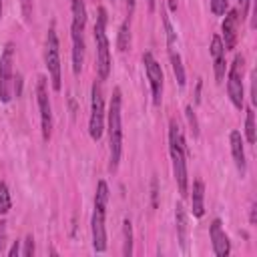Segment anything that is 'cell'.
Here are the masks:
<instances>
[{
	"label": "cell",
	"mask_w": 257,
	"mask_h": 257,
	"mask_svg": "<svg viewBox=\"0 0 257 257\" xmlns=\"http://www.w3.org/2000/svg\"><path fill=\"white\" fill-rule=\"evenodd\" d=\"M169 2V8L173 10V12H177V0H167Z\"/></svg>",
	"instance_id": "cell-36"
},
{
	"label": "cell",
	"mask_w": 257,
	"mask_h": 257,
	"mask_svg": "<svg viewBox=\"0 0 257 257\" xmlns=\"http://www.w3.org/2000/svg\"><path fill=\"white\" fill-rule=\"evenodd\" d=\"M157 179L151 181V199H153V207H157Z\"/></svg>",
	"instance_id": "cell-31"
},
{
	"label": "cell",
	"mask_w": 257,
	"mask_h": 257,
	"mask_svg": "<svg viewBox=\"0 0 257 257\" xmlns=\"http://www.w3.org/2000/svg\"><path fill=\"white\" fill-rule=\"evenodd\" d=\"M104 131V98L100 82L94 80L90 88V118H88V135L92 141H100Z\"/></svg>",
	"instance_id": "cell-5"
},
{
	"label": "cell",
	"mask_w": 257,
	"mask_h": 257,
	"mask_svg": "<svg viewBox=\"0 0 257 257\" xmlns=\"http://www.w3.org/2000/svg\"><path fill=\"white\" fill-rule=\"evenodd\" d=\"M126 2V6H128V16L133 14V10H135V0H124Z\"/></svg>",
	"instance_id": "cell-34"
},
{
	"label": "cell",
	"mask_w": 257,
	"mask_h": 257,
	"mask_svg": "<svg viewBox=\"0 0 257 257\" xmlns=\"http://www.w3.org/2000/svg\"><path fill=\"white\" fill-rule=\"evenodd\" d=\"M243 56L237 54L227 74V92L235 108H243Z\"/></svg>",
	"instance_id": "cell-8"
},
{
	"label": "cell",
	"mask_w": 257,
	"mask_h": 257,
	"mask_svg": "<svg viewBox=\"0 0 257 257\" xmlns=\"http://www.w3.org/2000/svg\"><path fill=\"white\" fill-rule=\"evenodd\" d=\"M4 245H6V235H4V233H0V251L4 249Z\"/></svg>",
	"instance_id": "cell-35"
},
{
	"label": "cell",
	"mask_w": 257,
	"mask_h": 257,
	"mask_svg": "<svg viewBox=\"0 0 257 257\" xmlns=\"http://www.w3.org/2000/svg\"><path fill=\"white\" fill-rule=\"evenodd\" d=\"M191 209H193V215L195 217H203L205 215V205H203V199H205V185L201 179H197L193 183V191H191Z\"/></svg>",
	"instance_id": "cell-17"
},
{
	"label": "cell",
	"mask_w": 257,
	"mask_h": 257,
	"mask_svg": "<svg viewBox=\"0 0 257 257\" xmlns=\"http://www.w3.org/2000/svg\"><path fill=\"white\" fill-rule=\"evenodd\" d=\"M175 223H177L179 243H181L183 249H187V231H189V225H187V211H185L183 203H177L175 205Z\"/></svg>",
	"instance_id": "cell-18"
},
{
	"label": "cell",
	"mask_w": 257,
	"mask_h": 257,
	"mask_svg": "<svg viewBox=\"0 0 257 257\" xmlns=\"http://www.w3.org/2000/svg\"><path fill=\"white\" fill-rule=\"evenodd\" d=\"M14 44L8 42L0 54V100L2 102H10L12 98V64H14Z\"/></svg>",
	"instance_id": "cell-7"
},
{
	"label": "cell",
	"mask_w": 257,
	"mask_h": 257,
	"mask_svg": "<svg viewBox=\"0 0 257 257\" xmlns=\"http://www.w3.org/2000/svg\"><path fill=\"white\" fill-rule=\"evenodd\" d=\"M70 12H72V32H82L86 26L84 0H70Z\"/></svg>",
	"instance_id": "cell-16"
},
{
	"label": "cell",
	"mask_w": 257,
	"mask_h": 257,
	"mask_svg": "<svg viewBox=\"0 0 257 257\" xmlns=\"http://www.w3.org/2000/svg\"><path fill=\"white\" fill-rule=\"evenodd\" d=\"M22 255L24 257H32L34 255V239H32V235H28L24 239V251H22Z\"/></svg>",
	"instance_id": "cell-27"
},
{
	"label": "cell",
	"mask_w": 257,
	"mask_h": 257,
	"mask_svg": "<svg viewBox=\"0 0 257 257\" xmlns=\"http://www.w3.org/2000/svg\"><path fill=\"white\" fill-rule=\"evenodd\" d=\"M94 42H96V72L100 80H106L110 72V50L106 36V10L102 6L98 8V18L94 24Z\"/></svg>",
	"instance_id": "cell-4"
},
{
	"label": "cell",
	"mask_w": 257,
	"mask_h": 257,
	"mask_svg": "<svg viewBox=\"0 0 257 257\" xmlns=\"http://www.w3.org/2000/svg\"><path fill=\"white\" fill-rule=\"evenodd\" d=\"M147 4H149V10H155V0H147Z\"/></svg>",
	"instance_id": "cell-37"
},
{
	"label": "cell",
	"mask_w": 257,
	"mask_h": 257,
	"mask_svg": "<svg viewBox=\"0 0 257 257\" xmlns=\"http://www.w3.org/2000/svg\"><path fill=\"white\" fill-rule=\"evenodd\" d=\"M161 16H163V22H165V30H167V42H169V50L175 46V30H173V24H171V20H169V16H167V12L163 10L161 12Z\"/></svg>",
	"instance_id": "cell-25"
},
{
	"label": "cell",
	"mask_w": 257,
	"mask_h": 257,
	"mask_svg": "<svg viewBox=\"0 0 257 257\" xmlns=\"http://www.w3.org/2000/svg\"><path fill=\"white\" fill-rule=\"evenodd\" d=\"M185 116H187V120H189V126H191L193 137H199V122H197V116H195V112H193V106H191V104H187V106H185Z\"/></svg>",
	"instance_id": "cell-24"
},
{
	"label": "cell",
	"mask_w": 257,
	"mask_h": 257,
	"mask_svg": "<svg viewBox=\"0 0 257 257\" xmlns=\"http://www.w3.org/2000/svg\"><path fill=\"white\" fill-rule=\"evenodd\" d=\"M108 151H110V163L108 171H116L120 163V151H122V122H120V88L112 90L110 106H108Z\"/></svg>",
	"instance_id": "cell-2"
},
{
	"label": "cell",
	"mask_w": 257,
	"mask_h": 257,
	"mask_svg": "<svg viewBox=\"0 0 257 257\" xmlns=\"http://www.w3.org/2000/svg\"><path fill=\"white\" fill-rule=\"evenodd\" d=\"M237 28H239V10L233 8L227 12L223 24H221V30H223V46L225 50H233L235 44H237Z\"/></svg>",
	"instance_id": "cell-12"
},
{
	"label": "cell",
	"mask_w": 257,
	"mask_h": 257,
	"mask_svg": "<svg viewBox=\"0 0 257 257\" xmlns=\"http://www.w3.org/2000/svg\"><path fill=\"white\" fill-rule=\"evenodd\" d=\"M169 58H171V66H173L177 84H179V86H185V68H183V62H181L179 52H175V48H171V50H169Z\"/></svg>",
	"instance_id": "cell-19"
},
{
	"label": "cell",
	"mask_w": 257,
	"mask_h": 257,
	"mask_svg": "<svg viewBox=\"0 0 257 257\" xmlns=\"http://www.w3.org/2000/svg\"><path fill=\"white\" fill-rule=\"evenodd\" d=\"M209 235H211V245H213L215 255H217V257H227V255L231 253V243H229L227 233L223 231L221 219H215V221L211 223Z\"/></svg>",
	"instance_id": "cell-11"
},
{
	"label": "cell",
	"mask_w": 257,
	"mask_h": 257,
	"mask_svg": "<svg viewBox=\"0 0 257 257\" xmlns=\"http://www.w3.org/2000/svg\"><path fill=\"white\" fill-rule=\"evenodd\" d=\"M245 139L249 145L255 143L257 135H255V112L253 108H247V118H245Z\"/></svg>",
	"instance_id": "cell-22"
},
{
	"label": "cell",
	"mask_w": 257,
	"mask_h": 257,
	"mask_svg": "<svg viewBox=\"0 0 257 257\" xmlns=\"http://www.w3.org/2000/svg\"><path fill=\"white\" fill-rule=\"evenodd\" d=\"M211 56H213V68H215V78L217 82H223L225 78V46L219 34H213L211 38Z\"/></svg>",
	"instance_id": "cell-13"
},
{
	"label": "cell",
	"mask_w": 257,
	"mask_h": 257,
	"mask_svg": "<svg viewBox=\"0 0 257 257\" xmlns=\"http://www.w3.org/2000/svg\"><path fill=\"white\" fill-rule=\"evenodd\" d=\"M36 100L40 108V126H42V139L48 141L52 135V106L48 98V86H46V76H38L36 82Z\"/></svg>",
	"instance_id": "cell-9"
},
{
	"label": "cell",
	"mask_w": 257,
	"mask_h": 257,
	"mask_svg": "<svg viewBox=\"0 0 257 257\" xmlns=\"http://www.w3.org/2000/svg\"><path fill=\"white\" fill-rule=\"evenodd\" d=\"M116 46L120 52H124L128 46H131V16L120 24L118 28V40H116Z\"/></svg>",
	"instance_id": "cell-20"
},
{
	"label": "cell",
	"mask_w": 257,
	"mask_h": 257,
	"mask_svg": "<svg viewBox=\"0 0 257 257\" xmlns=\"http://www.w3.org/2000/svg\"><path fill=\"white\" fill-rule=\"evenodd\" d=\"M122 235H124V241H122V255L124 257H131L133 255V225L128 219L122 221Z\"/></svg>",
	"instance_id": "cell-21"
},
{
	"label": "cell",
	"mask_w": 257,
	"mask_h": 257,
	"mask_svg": "<svg viewBox=\"0 0 257 257\" xmlns=\"http://www.w3.org/2000/svg\"><path fill=\"white\" fill-rule=\"evenodd\" d=\"M20 253V245H18V241H14V245L10 247V251H8V257H16Z\"/></svg>",
	"instance_id": "cell-32"
},
{
	"label": "cell",
	"mask_w": 257,
	"mask_h": 257,
	"mask_svg": "<svg viewBox=\"0 0 257 257\" xmlns=\"http://www.w3.org/2000/svg\"><path fill=\"white\" fill-rule=\"evenodd\" d=\"M44 62L50 74V82L54 90L62 88V78H60V50H58V36L54 26H50L48 34H46V50H44Z\"/></svg>",
	"instance_id": "cell-6"
},
{
	"label": "cell",
	"mask_w": 257,
	"mask_h": 257,
	"mask_svg": "<svg viewBox=\"0 0 257 257\" xmlns=\"http://www.w3.org/2000/svg\"><path fill=\"white\" fill-rule=\"evenodd\" d=\"M106 203H108V185L104 181H98L96 195H94V211L90 219L92 229V247L94 251L106 249V229H104V215H106Z\"/></svg>",
	"instance_id": "cell-3"
},
{
	"label": "cell",
	"mask_w": 257,
	"mask_h": 257,
	"mask_svg": "<svg viewBox=\"0 0 257 257\" xmlns=\"http://www.w3.org/2000/svg\"><path fill=\"white\" fill-rule=\"evenodd\" d=\"M84 62V38L82 32H72V72L80 74Z\"/></svg>",
	"instance_id": "cell-15"
},
{
	"label": "cell",
	"mask_w": 257,
	"mask_h": 257,
	"mask_svg": "<svg viewBox=\"0 0 257 257\" xmlns=\"http://www.w3.org/2000/svg\"><path fill=\"white\" fill-rule=\"evenodd\" d=\"M14 80H16V82H12V90H14V92H16V96H18V94L22 92V76H20V74H16V78H14Z\"/></svg>",
	"instance_id": "cell-30"
},
{
	"label": "cell",
	"mask_w": 257,
	"mask_h": 257,
	"mask_svg": "<svg viewBox=\"0 0 257 257\" xmlns=\"http://www.w3.org/2000/svg\"><path fill=\"white\" fill-rule=\"evenodd\" d=\"M12 207V201H10V193H8V187L6 183L0 181V215H6Z\"/></svg>",
	"instance_id": "cell-23"
},
{
	"label": "cell",
	"mask_w": 257,
	"mask_h": 257,
	"mask_svg": "<svg viewBox=\"0 0 257 257\" xmlns=\"http://www.w3.org/2000/svg\"><path fill=\"white\" fill-rule=\"evenodd\" d=\"M229 143H231V155H233L235 167L239 169V173H241V175H245L247 163H245V149H243L241 133H239V131H231V135H229Z\"/></svg>",
	"instance_id": "cell-14"
},
{
	"label": "cell",
	"mask_w": 257,
	"mask_h": 257,
	"mask_svg": "<svg viewBox=\"0 0 257 257\" xmlns=\"http://www.w3.org/2000/svg\"><path fill=\"white\" fill-rule=\"evenodd\" d=\"M169 151H171V161H173V175L179 187V193L185 197L189 193V175H187V145L183 131L175 118L169 120Z\"/></svg>",
	"instance_id": "cell-1"
},
{
	"label": "cell",
	"mask_w": 257,
	"mask_h": 257,
	"mask_svg": "<svg viewBox=\"0 0 257 257\" xmlns=\"http://www.w3.org/2000/svg\"><path fill=\"white\" fill-rule=\"evenodd\" d=\"M237 2H239V8H241V16H239V18L243 20V18L247 16V12H249V2H251V0H237Z\"/></svg>",
	"instance_id": "cell-29"
},
{
	"label": "cell",
	"mask_w": 257,
	"mask_h": 257,
	"mask_svg": "<svg viewBox=\"0 0 257 257\" xmlns=\"http://www.w3.org/2000/svg\"><path fill=\"white\" fill-rule=\"evenodd\" d=\"M143 64H145L147 78H149V84H151L153 104L159 106L161 100H163V70H161V64L157 62V58L151 52H145L143 54Z\"/></svg>",
	"instance_id": "cell-10"
},
{
	"label": "cell",
	"mask_w": 257,
	"mask_h": 257,
	"mask_svg": "<svg viewBox=\"0 0 257 257\" xmlns=\"http://www.w3.org/2000/svg\"><path fill=\"white\" fill-rule=\"evenodd\" d=\"M249 221H251V225H255V221H257V205L251 207V217H249Z\"/></svg>",
	"instance_id": "cell-33"
},
{
	"label": "cell",
	"mask_w": 257,
	"mask_h": 257,
	"mask_svg": "<svg viewBox=\"0 0 257 257\" xmlns=\"http://www.w3.org/2000/svg\"><path fill=\"white\" fill-rule=\"evenodd\" d=\"M0 18H2V0H0Z\"/></svg>",
	"instance_id": "cell-38"
},
{
	"label": "cell",
	"mask_w": 257,
	"mask_h": 257,
	"mask_svg": "<svg viewBox=\"0 0 257 257\" xmlns=\"http://www.w3.org/2000/svg\"><path fill=\"white\" fill-rule=\"evenodd\" d=\"M229 6V0H211V12L215 16H223Z\"/></svg>",
	"instance_id": "cell-26"
},
{
	"label": "cell",
	"mask_w": 257,
	"mask_h": 257,
	"mask_svg": "<svg viewBox=\"0 0 257 257\" xmlns=\"http://www.w3.org/2000/svg\"><path fill=\"white\" fill-rule=\"evenodd\" d=\"M22 4V14H24V20L28 22L30 16H32V0H20Z\"/></svg>",
	"instance_id": "cell-28"
}]
</instances>
